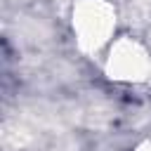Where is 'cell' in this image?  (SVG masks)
Wrapping results in <instances>:
<instances>
[{"label":"cell","instance_id":"6da1fadb","mask_svg":"<svg viewBox=\"0 0 151 151\" xmlns=\"http://www.w3.org/2000/svg\"><path fill=\"white\" fill-rule=\"evenodd\" d=\"M116 14L109 5L104 2H90L78 9V19H73V26L80 33V42L85 47H99L106 42L109 31L113 28Z\"/></svg>","mask_w":151,"mask_h":151},{"label":"cell","instance_id":"7a4b0ae2","mask_svg":"<svg viewBox=\"0 0 151 151\" xmlns=\"http://www.w3.org/2000/svg\"><path fill=\"white\" fill-rule=\"evenodd\" d=\"M151 61H149V54L144 52V47L139 42H118L116 47H111V54H109V71L116 73L113 78H120V80H144L146 78V71H149Z\"/></svg>","mask_w":151,"mask_h":151}]
</instances>
